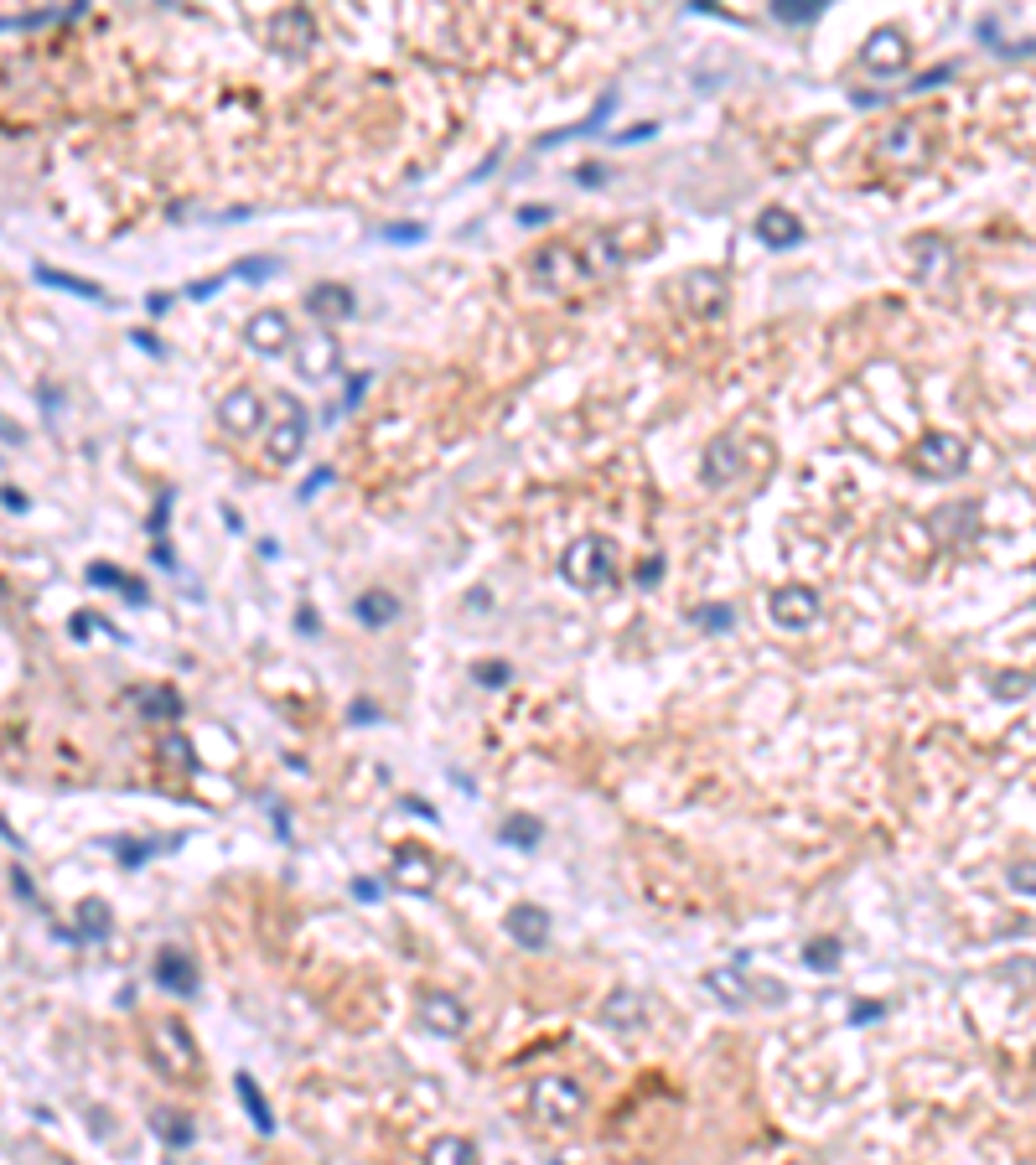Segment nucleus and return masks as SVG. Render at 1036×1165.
I'll return each instance as SVG.
<instances>
[{
	"instance_id": "obj_1",
	"label": "nucleus",
	"mask_w": 1036,
	"mask_h": 1165,
	"mask_svg": "<svg viewBox=\"0 0 1036 1165\" xmlns=\"http://www.w3.org/2000/svg\"><path fill=\"white\" fill-rule=\"evenodd\" d=\"M643 244H653V223H643V218H638V223L602 228V233L586 244V254H580V260H586V275H591V280H596V275H617L627 260H638Z\"/></svg>"
},
{
	"instance_id": "obj_2",
	"label": "nucleus",
	"mask_w": 1036,
	"mask_h": 1165,
	"mask_svg": "<svg viewBox=\"0 0 1036 1165\" xmlns=\"http://www.w3.org/2000/svg\"><path fill=\"white\" fill-rule=\"evenodd\" d=\"M560 575H566L575 591H586V596L612 591L617 586V565H612L607 539H575L570 550L560 555Z\"/></svg>"
},
{
	"instance_id": "obj_3",
	"label": "nucleus",
	"mask_w": 1036,
	"mask_h": 1165,
	"mask_svg": "<svg viewBox=\"0 0 1036 1165\" xmlns=\"http://www.w3.org/2000/svg\"><path fill=\"white\" fill-rule=\"evenodd\" d=\"M270 405L280 410V420H270V441H265V461L270 466H290L301 457L306 446V430H312V420H306V405L296 394H275Z\"/></svg>"
},
{
	"instance_id": "obj_4",
	"label": "nucleus",
	"mask_w": 1036,
	"mask_h": 1165,
	"mask_svg": "<svg viewBox=\"0 0 1036 1165\" xmlns=\"http://www.w3.org/2000/svg\"><path fill=\"white\" fill-rule=\"evenodd\" d=\"M580 1108H586V1088H580L575 1078H539L534 1093H529V1114L539 1124H550V1130H560V1124H575Z\"/></svg>"
},
{
	"instance_id": "obj_5",
	"label": "nucleus",
	"mask_w": 1036,
	"mask_h": 1165,
	"mask_svg": "<svg viewBox=\"0 0 1036 1165\" xmlns=\"http://www.w3.org/2000/svg\"><path fill=\"white\" fill-rule=\"evenodd\" d=\"M529 280H534L539 290H550V296H560V290H570L575 280H591V275H586L580 249H570V244H544V249H534V260H529Z\"/></svg>"
},
{
	"instance_id": "obj_6",
	"label": "nucleus",
	"mask_w": 1036,
	"mask_h": 1165,
	"mask_svg": "<svg viewBox=\"0 0 1036 1165\" xmlns=\"http://www.w3.org/2000/svg\"><path fill=\"white\" fill-rule=\"evenodd\" d=\"M725 296H731V285H725V275H720V269H711V265H695V269H684V275L674 280V301L684 306L689 316H715V312H725Z\"/></svg>"
},
{
	"instance_id": "obj_7",
	"label": "nucleus",
	"mask_w": 1036,
	"mask_h": 1165,
	"mask_svg": "<svg viewBox=\"0 0 1036 1165\" xmlns=\"http://www.w3.org/2000/svg\"><path fill=\"white\" fill-rule=\"evenodd\" d=\"M151 1067L167 1072V1078H176V1083L197 1078V1046H192V1036L181 1031L176 1021H161L151 1031Z\"/></svg>"
},
{
	"instance_id": "obj_8",
	"label": "nucleus",
	"mask_w": 1036,
	"mask_h": 1165,
	"mask_svg": "<svg viewBox=\"0 0 1036 1165\" xmlns=\"http://www.w3.org/2000/svg\"><path fill=\"white\" fill-rule=\"evenodd\" d=\"M907 63H913V47H907V36L897 26H876L865 36L861 47V68L876 73V78H897V73H907Z\"/></svg>"
},
{
	"instance_id": "obj_9",
	"label": "nucleus",
	"mask_w": 1036,
	"mask_h": 1165,
	"mask_svg": "<svg viewBox=\"0 0 1036 1165\" xmlns=\"http://www.w3.org/2000/svg\"><path fill=\"white\" fill-rule=\"evenodd\" d=\"M913 461H917V471H928V477H959L964 461H969V446L959 441V435H949V430H933V435H922V441H917Z\"/></svg>"
},
{
	"instance_id": "obj_10",
	"label": "nucleus",
	"mask_w": 1036,
	"mask_h": 1165,
	"mask_svg": "<svg viewBox=\"0 0 1036 1165\" xmlns=\"http://www.w3.org/2000/svg\"><path fill=\"white\" fill-rule=\"evenodd\" d=\"M767 611H772L777 627L804 632V627L819 622V591H814V586H777L767 596Z\"/></svg>"
},
{
	"instance_id": "obj_11",
	"label": "nucleus",
	"mask_w": 1036,
	"mask_h": 1165,
	"mask_svg": "<svg viewBox=\"0 0 1036 1165\" xmlns=\"http://www.w3.org/2000/svg\"><path fill=\"white\" fill-rule=\"evenodd\" d=\"M265 36H270V47H280V52H312L317 47V16L306 6H285V11L270 16Z\"/></svg>"
},
{
	"instance_id": "obj_12",
	"label": "nucleus",
	"mask_w": 1036,
	"mask_h": 1165,
	"mask_svg": "<svg viewBox=\"0 0 1036 1165\" xmlns=\"http://www.w3.org/2000/svg\"><path fill=\"white\" fill-rule=\"evenodd\" d=\"M290 358H296L301 378H332L342 348H337V337H332V332H306V337L290 342Z\"/></svg>"
},
{
	"instance_id": "obj_13",
	"label": "nucleus",
	"mask_w": 1036,
	"mask_h": 1165,
	"mask_svg": "<svg viewBox=\"0 0 1036 1165\" xmlns=\"http://www.w3.org/2000/svg\"><path fill=\"white\" fill-rule=\"evenodd\" d=\"M244 342L254 353H285L290 342V316L285 312H275V306H265V312H254L249 321H244Z\"/></svg>"
},
{
	"instance_id": "obj_14",
	"label": "nucleus",
	"mask_w": 1036,
	"mask_h": 1165,
	"mask_svg": "<svg viewBox=\"0 0 1036 1165\" xmlns=\"http://www.w3.org/2000/svg\"><path fill=\"white\" fill-rule=\"evenodd\" d=\"M705 487H725L741 477V435H715L711 446H705V466H700Z\"/></svg>"
},
{
	"instance_id": "obj_15",
	"label": "nucleus",
	"mask_w": 1036,
	"mask_h": 1165,
	"mask_svg": "<svg viewBox=\"0 0 1036 1165\" xmlns=\"http://www.w3.org/2000/svg\"><path fill=\"white\" fill-rule=\"evenodd\" d=\"M420 1021L435 1036H462L467 1031V1005L446 990H430V995H420Z\"/></svg>"
},
{
	"instance_id": "obj_16",
	"label": "nucleus",
	"mask_w": 1036,
	"mask_h": 1165,
	"mask_svg": "<svg viewBox=\"0 0 1036 1165\" xmlns=\"http://www.w3.org/2000/svg\"><path fill=\"white\" fill-rule=\"evenodd\" d=\"M260 420H265V399L254 389H233V394H223V405H218V425L228 435H249Z\"/></svg>"
},
{
	"instance_id": "obj_17",
	"label": "nucleus",
	"mask_w": 1036,
	"mask_h": 1165,
	"mask_svg": "<svg viewBox=\"0 0 1036 1165\" xmlns=\"http://www.w3.org/2000/svg\"><path fill=\"white\" fill-rule=\"evenodd\" d=\"M876 151L892 161V167H922V156H928V130H922V124H897L892 135H881Z\"/></svg>"
},
{
	"instance_id": "obj_18",
	"label": "nucleus",
	"mask_w": 1036,
	"mask_h": 1165,
	"mask_svg": "<svg viewBox=\"0 0 1036 1165\" xmlns=\"http://www.w3.org/2000/svg\"><path fill=\"white\" fill-rule=\"evenodd\" d=\"M306 312H312L317 321H348V316L358 312V301H353V290H348V285L321 280V285L306 290Z\"/></svg>"
},
{
	"instance_id": "obj_19",
	"label": "nucleus",
	"mask_w": 1036,
	"mask_h": 1165,
	"mask_svg": "<svg viewBox=\"0 0 1036 1165\" xmlns=\"http://www.w3.org/2000/svg\"><path fill=\"white\" fill-rule=\"evenodd\" d=\"M156 985L161 990H172V995H197V969H192V958L181 953V948H161L156 953Z\"/></svg>"
},
{
	"instance_id": "obj_20",
	"label": "nucleus",
	"mask_w": 1036,
	"mask_h": 1165,
	"mask_svg": "<svg viewBox=\"0 0 1036 1165\" xmlns=\"http://www.w3.org/2000/svg\"><path fill=\"white\" fill-rule=\"evenodd\" d=\"M508 933H514L518 948H544V943H550V912L534 906V901H523V906L508 912Z\"/></svg>"
},
{
	"instance_id": "obj_21",
	"label": "nucleus",
	"mask_w": 1036,
	"mask_h": 1165,
	"mask_svg": "<svg viewBox=\"0 0 1036 1165\" xmlns=\"http://www.w3.org/2000/svg\"><path fill=\"white\" fill-rule=\"evenodd\" d=\"M757 239L767 249H793V244H804V223H798V213H788V208H767L757 218Z\"/></svg>"
},
{
	"instance_id": "obj_22",
	"label": "nucleus",
	"mask_w": 1036,
	"mask_h": 1165,
	"mask_svg": "<svg viewBox=\"0 0 1036 1165\" xmlns=\"http://www.w3.org/2000/svg\"><path fill=\"white\" fill-rule=\"evenodd\" d=\"M389 881L405 886V891H430V886H435V860H430L425 849H399Z\"/></svg>"
},
{
	"instance_id": "obj_23",
	"label": "nucleus",
	"mask_w": 1036,
	"mask_h": 1165,
	"mask_svg": "<svg viewBox=\"0 0 1036 1165\" xmlns=\"http://www.w3.org/2000/svg\"><path fill=\"white\" fill-rule=\"evenodd\" d=\"M643 1015H648V1005H643V995H632V990H612V995L602 999V1021L617 1026V1031L643 1026Z\"/></svg>"
},
{
	"instance_id": "obj_24",
	"label": "nucleus",
	"mask_w": 1036,
	"mask_h": 1165,
	"mask_svg": "<svg viewBox=\"0 0 1036 1165\" xmlns=\"http://www.w3.org/2000/svg\"><path fill=\"white\" fill-rule=\"evenodd\" d=\"M353 611H358V622L363 627H389L394 616H399V601H394V591H363L358 601H353Z\"/></svg>"
},
{
	"instance_id": "obj_25",
	"label": "nucleus",
	"mask_w": 1036,
	"mask_h": 1165,
	"mask_svg": "<svg viewBox=\"0 0 1036 1165\" xmlns=\"http://www.w3.org/2000/svg\"><path fill=\"white\" fill-rule=\"evenodd\" d=\"M88 580H94V586H104V591H120L124 601H135V607H145V586H140V580H130L120 565H104V559H94V565H88Z\"/></svg>"
},
{
	"instance_id": "obj_26",
	"label": "nucleus",
	"mask_w": 1036,
	"mask_h": 1165,
	"mask_svg": "<svg viewBox=\"0 0 1036 1165\" xmlns=\"http://www.w3.org/2000/svg\"><path fill=\"white\" fill-rule=\"evenodd\" d=\"M233 1088H239V1103L249 1108L254 1130H260V1135H275V1114H270V1103H265V1093H260V1083H254L249 1072H239V1078H233Z\"/></svg>"
},
{
	"instance_id": "obj_27",
	"label": "nucleus",
	"mask_w": 1036,
	"mask_h": 1165,
	"mask_svg": "<svg viewBox=\"0 0 1036 1165\" xmlns=\"http://www.w3.org/2000/svg\"><path fill=\"white\" fill-rule=\"evenodd\" d=\"M36 280H42V285H58V290H73V296H83V301H104V306H109V290H104V285L83 280V275H68V269L36 265Z\"/></svg>"
},
{
	"instance_id": "obj_28",
	"label": "nucleus",
	"mask_w": 1036,
	"mask_h": 1165,
	"mask_svg": "<svg viewBox=\"0 0 1036 1165\" xmlns=\"http://www.w3.org/2000/svg\"><path fill=\"white\" fill-rule=\"evenodd\" d=\"M151 1135H156V1140H167L172 1150H181V1144H192V1140H197L192 1119H181L176 1108H156V1114H151Z\"/></svg>"
},
{
	"instance_id": "obj_29",
	"label": "nucleus",
	"mask_w": 1036,
	"mask_h": 1165,
	"mask_svg": "<svg viewBox=\"0 0 1036 1165\" xmlns=\"http://www.w3.org/2000/svg\"><path fill=\"white\" fill-rule=\"evenodd\" d=\"M140 715H151V720H176L181 715V695L172 684H151V689H140Z\"/></svg>"
},
{
	"instance_id": "obj_30",
	"label": "nucleus",
	"mask_w": 1036,
	"mask_h": 1165,
	"mask_svg": "<svg viewBox=\"0 0 1036 1165\" xmlns=\"http://www.w3.org/2000/svg\"><path fill=\"white\" fill-rule=\"evenodd\" d=\"M430 1165H477V1150H471V1140H462V1135H446V1140H435L430 1144V1155H425Z\"/></svg>"
},
{
	"instance_id": "obj_31",
	"label": "nucleus",
	"mask_w": 1036,
	"mask_h": 1165,
	"mask_svg": "<svg viewBox=\"0 0 1036 1165\" xmlns=\"http://www.w3.org/2000/svg\"><path fill=\"white\" fill-rule=\"evenodd\" d=\"M78 938L83 943H104L109 938V906L104 901H83L78 906Z\"/></svg>"
},
{
	"instance_id": "obj_32",
	"label": "nucleus",
	"mask_w": 1036,
	"mask_h": 1165,
	"mask_svg": "<svg viewBox=\"0 0 1036 1165\" xmlns=\"http://www.w3.org/2000/svg\"><path fill=\"white\" fill-rule=\"evenodd\" d=\"M612 109H617V94H602V104H596L586 120L570 124V130H560V135H544V145H555V140H566V135H596V130H602V124L612 120Z\"/></svg>"
},
{
	"instance_id": "obj_33",
	"label": "nucleus",
	"mask_w": 1036,
	"mask_h": 1165,
	"mask_svg": "<svg viewBox=\"0 0 1036 1165\" xmlns=\"http://www.w3.org/2000/svg\"><path fill=\"white\" fill-rule=\"evenodd\" d=\"M689 622H695V627H705V632H725V627L736 622V611L725 607V601H705V607H695V611H689Z\"/></svg>"
},
{
	"instance_id": "obj_34",
	"label": "nucleus",
	"mask_w": 1036,
	"mask_h": 1165,
	"mask_svg": "<svg viewBox=\"0 0 1036 1165\" xmlns=\"http://www.w3.org/2000/svg\"><path fill=\"white\" fill-rule=\"evenodd\" d=\"M804 963H809V969H819V974H829L834 963H840V938H814V943H804Z\"/></svg>"
},
{
	"instance_id": "obj_35",
	"label": "nucleus",
	"mask_w": 1036,
	"mask_h": 1165,
	"mask_svg": "<svg viewBox=\"0 0 1036 1165\" xmlns=\"http://www.w3.org/2000/svg\"><path fill=\"white\" fill-rule=\"evenodd\" d=\"M539 829H544V824H539L534 813H518V818H508V824H503V840H508V845L534 849V845H539Z\"/></svg>"
},
{
	"instance_id": "obj_36",
	"label": "nucleus",
	"mask_w": 1036,
	"mask_h": 1165,
	"mask_svg": "<svg viewBox=\"0 0 1036 1165\" xmlns=\"http://www.w3.org/2000/svg\"><path fill=\"white\" fill-rule=\"evenodd\" d=\"M772 16H777V22H814V16H819V6H814V0H777V6H772Z\"/></svg>"
},
{
	"instance_id": "obj_37",
	"label": "nucleus",
	"mask_w": 1036,
	"mask_h": 1165,
	"mask_svg": "<svg viewBox=\"0 0 1036 1165\" xmlns=\"http://www.w3.org/2000/svg\"><path fill=\"white\" fill-rule=\"evenodd\" d=\"M275 269H280L275 260H244V265H233L228 275H239V280H270Z\"/></svg>"
},
{
	"instance_id": "obj_38",
	"label": "nucleus",
	"mask_w": 1036,
	"mask_h": 1165,
	"mask_svg": "<svg viewBox=\"0 0 1036 1165\" xmlns=\"http://www.w3.org/2000/svg\"><path fill=\"white\" fill-rule=\"evenodd\" d=\"M471 673H477V684H487V689H503V684H508V663H503V658H487V663H477Z\"/></svg>"
},
{
	"instance_id": "obj_39",
	"label": "nucleus",
	"mask_w": 1036,
	"mask_h": 1165,
	"mask_svg": "<svg viewBox=\"0 0 1036 1165\" xmlns=\"http://www.w3.org/2000/svg\"><path fill=\"white\" fill-rule=\"evenodd\" d=\"M115 854L124 865H140V860H151L156 854V845H140V840H115Z\"/></svg>"
},
{
	"instance_id": "obj_40",
	"label": "nucleus",
	"mask_w": 1036,
	"mask_h": 1165,
	"mask_svg": "<svg viewBox=\"0 0 1036 1165\" xmlns=\"http://www.w3.org/2000/svg\"><path fill=\"white\" fill-rule=\"evenodd\" d=\"M161 756H167L172 767H192V746L181 741V736H167V741H161Z\"/></svg>"
},
{
	"instance_id": "obj_41",
	"label": "nucleus",
	"mask_w": 1036,
	"mask_h": 1165,
	"mask_svg": "<svg viewBox=\"0 0 1036 1165\" xmlns=\"http://www.w3.org/2000/svg\"><path fill=\"white\" fill-rule=\"evenodd\" d=\"M1011 886L1026 891V897H1036V860H1015L1011 865Z\"/></svg>"
},
{
	"instance_id": "obj_42",
	"label": "nucleus",
	"mask_w": 1036,
	"mask_h": 1165,
	"mask_svg": "<svg viewBox=\"0 0 1036 1165\" xmlns=\"http://www.w3.org/2000/svg\"><path fill=\"white\" fill-rule=\"evenodd\" d=\"M378 233H384L389 244H415V239H425V228H420V223H384Z\"/></svg>"
},
{
	"instance_id": "obj_43",
	"label": "nucleus",
	"mask_w": 1036,
	"mask_h": 1165,
	"mask_svg": "<svg viewBox=\"0 0 1036 1165\" xmlns=\"http://www.w3.org/2000/svg\"><path fill=\"white\" fill-rule=\"evenodd\" d=\"M949 78H954V68H949V63H943V68H933V73H917V78H913V94H928V88L949 83Z\"/></svg>"
},
{
	"instance_id": "obj_44",
	"label": "nucleus",
	"mask_w": 1036,
	"mask_h": 1165,
	"mask_svg": "<svg viewBox=\"0 0 1036 1165\" xmlns=\"http://www.w3.org/2000/svg\"><path fill=\"white\" fill-rule=\"evenodd\" d=\"M167 518H172V493H161L156 513H151V534H156V544H167Z\"/></svg>"
},
{
	"instance_id": "obj_45",
	"label": "nucleus",
	"mask_w": 1036,
	"mask_h": 1165,
	"mask_svg": "<svg viewBox=\"0 0 1036 1165\" xmlns=\"http://www.w3.org/2000/svg\"><path fill=\"white\" fill-rule=\"evenodd\" d=\"M223 280H228V275H208V280H192V285H187V301H208V296H213V290L223 285Z\"/></svg>"
},
{
	"instance_id": "obj_46",
	"label": "nucleus",
	"mask_w": 1036,
	"mask_h": 1165,
	"mask_svg": "<svg viewBox=\"0 0 1036 1165\" xmlns=\"http://www.w3.org/2000/svg\"><path fill=\"white\" fill-rule=\"evenodd\" d=\"M575 181H580V187H602V181H607V167L586 161V167H575Z\"/></svg>"
},
{
	"instance_id": "obj_47",
	"label": "nucleus",
	"mask_w": 1036,
	"mask_h": 1165,
	"mask_svg": "<svg viewBox=\"0 0 1036 1165\" xmlns=\"http://www.w3.org/2000/svg\"><path fill=\"white\" fill-rule=\"evenodd\" d=\"M326 482H332V471H326V466H321V471H312V477H306V482H301V498H306V503H312V498L321 493V487H326Z\"/></svg>"
},
{
	"instance_id": "obj_48",
	"label": "nucleus",
	"mask_w": 1036,
	"mask_h": 1165,
	"mask_svg": "<svg viewBox=\"0 0 1036 1165\" xmlns=\"http://www.w3.org/2000/svg\"><path fill=\"white\" fill-rule=\"evenodd\" d=\"M11 891H16V897H22V901H36V891H31V876H26L22 865L11 870Z\"/></svg>"
},
{
	"instance_id": "obj_49",
	"label": "nucleus",
	"mask_w": 1036,
	"mask_h": 1165,
	"mask_svg": "<svg viewBox=\"0 0 1036 1165\" xmlns=\"http://www.w3.org/2000/svg\"><path fill=\"white\" fill-rule=\"evenodd\" d=\"M659 575H664V555H653V559H643V565H638V586H653Z\"/></svg>"
},
{
	"instance_id": "obj_50",
	"label": "nucleus",
	"mask_w": 1036,
	"mask_h": 1165,
	"mask_svg": "<svg viewBox=\"0 0 1036 1165\" xmlns=\"http://www.w3.org/2000/svg\"><path fill=\"white\" fill-rule=\"evenodd\" d=\"M1031 679H995V695H1026Z\"/></svg>"
},
{
	"instance_id": "obj_51",
	"label": "nucleus",
	"mask_w": 1036,
	"mask_h": 1165,
	"mask_svg": "<svg viewBox=\"0 0 1036 1165\" xmlns=\"http://www.w3.org/2000/svg\"><path fill=\"white\" fill-rule=\"evenodd\" d=\"M518 218H523V223H550V208H544V203H529V208H518Z\"/></svg>"
},
{
	"instance_id": "obj_52",
	"label": "nucleus",
	"mask_w": 1036,
	"mask_h": 1165,
	"mask_svg": "<svg viewBox=\"0 0 1036 1165\" xmlns=\"http://www.w3.org/2000/svg\"><path fill=\"white\" fill-rule=\"evenodd\" d=\"M363 389H369V373H353V378H348V410L363 399Z\"/></svg>"
},
{
	"instance_id": "obj_53",
	"label": "nucleus",
	"mask_w": 1036,
	"mask_h": 1165,
	"mask_svg": "<svg viewBox=\"0 0 1036 1165\" xmlns=\"http://www.w3.org/2000/svg\"><path fill=\"white\" fill-rule=\"evenodd\" d=\"M881 1010H886V1005H856V1010H850V1021H856V1026H865V1021H876Z\"/></svg>"
},
{
	"instance_id": "obj_54",
	"label": "nucleus",
	"mask_w": 1036,
	"mask_h": 1165,
	"mask_svg": "<svg viewBox=\"0 0 1036 1165\" xmlns=\"http://www.w3.org/2000/svg\"><path fill=\"white\" fill-rule=\"evenodd\" d=\"M353 897L358 901H378V886L373 881H353Z\"/></svg>"
},
{
	"instance_id": "obj_55",
	"label": "nucleus",
	"mask_w": 1036,
	"mask_h": 1165,
	"mask_svg": "<svg viewBox=\"0 0 1036 1165\" xmlns=\"http://www.w3.org/2000/svg\"><path fill=\"white\" fill-rule=\"evenodd\" d=\"M353 720H378V709H373V700H358V704H353Z\"/></svg>"
},
{
	"instance_id": "obj_56",
	"label": "nucleus",
	"mask_w": 1036,
	"mask_h": 1165,
	"mask_svg": "<svg viewBox=\"0 0 1036 1165\" xmlns=\"http://www.w3.org/2000/svg\"><path fill=\"white\" fill-rule=\"evenodd\" d=\"M88 627H94V616H88V611L73 616V637H88Z\"/></svg>"
},
{
	"instance_id": "obj_57",
	"label": "nucleus",
	"mask_w": 1036,
	"mask_h": 1165,
	"mask_svg": "<svg viewBox=\"0 0 1036 1165\" xmlns=\"http://www.w3.org/2000/svg\"><path fill=\"white\" fill-rule=\"evenodd\" d=\"M6 508H11V513H22V508H26V493H16V487H6Z\"/></svg>"
},
{
	"instance_id": "obj_58",
	"label": "nucleus",
	"mask_w": 1036,
	"mask_h": 1165,
	"mask_svg": "<svg viewBox=\"0 0 1036 1165\" xmlns=\"http://www.w3.org/2000/svg\"><path fill=\"white\" fill-rule=\"evenodd\" d=\"M296 622H301V632H317V611H312V607H301Z\"/></svg>"
}]
</instances>
